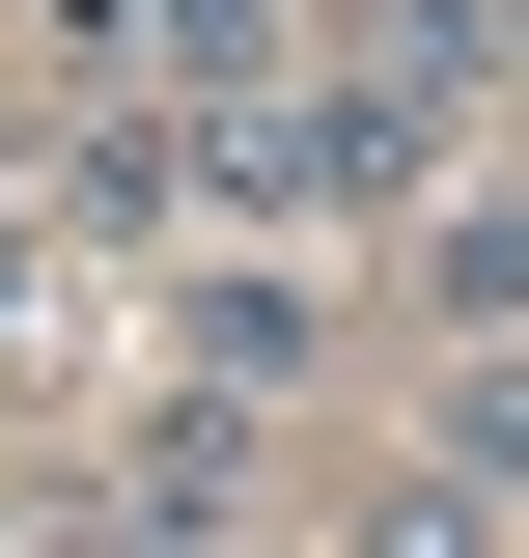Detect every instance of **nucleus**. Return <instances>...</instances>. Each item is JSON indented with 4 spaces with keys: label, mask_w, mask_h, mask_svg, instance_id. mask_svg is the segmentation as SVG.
<instances>
[{
    "label": "nucleus",
    "mask_w": 529,
    "mask_h": 558,
    "mask_svg": "<svg viewBox=\"0 0 529 558\" xmlns=\"http://www.w3.org/2000/svg\"><path fill=\"white\" fill-rule=\"evenodd\" d=\"M362 558H473V502H391V531H362Z\"/></svg>",
    "instance_id": "f03ea898"
},
{
    "label": "nucleus",
    "mask_w": 529,
    "mask_h": 558,
    "mask_svg": "<svg viewBox=\"0 0 529 558\" xmlns=\"http://www.w3.org/2000/svg\"><path fill=\"white\" fill-rule=\"evenodd\" d=\"M446 447H473V502H529V363H473V418H446Z\"/></svg>",
    "instance_id": "f257e3e1"
},
{
    "label": "nucleus",
    "mask_w": 529,
    "mask_h": 558,
    "mask_svg": "<svg viewBox=\"0 0 529 558\" xmlns=\"http://www.w3.org/2000/svg\"><path fill=\"white\" fill-rule=\"evenodd\" d=\"M502 84H529V0H502Z\"/></svg>",
    "instance_id": "20e7f679"
},
{
    "label": "nucleus",
    "mask_w": 529,
    "mask_h": 558,
    "mask_svg": "<svg viewBox=\"0 0 529 558\" xmlns=\"http://www.w3.org/2000/svg\"><path fill=\"white\" fill-rule=\"evenodd\" d=\"M0 363H28V252H0Z\"/></svg>",
    "instance_id": "7ed1b4c3"
}]
</instances>
